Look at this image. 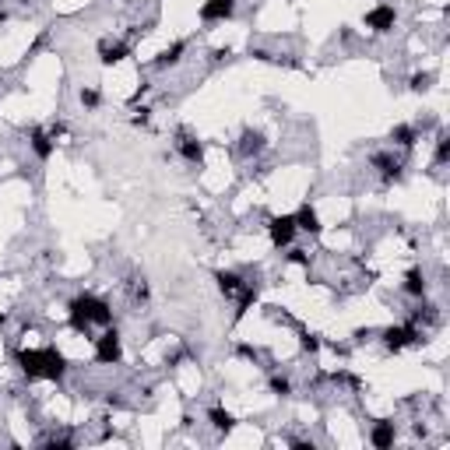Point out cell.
Returning a JSON list of instances; mask_svg holds the SVG:
<instances>
[{
    "instance_id": "13",
    "label": "cell",
    "mask_w": 450,
    "mask_h": 450,
    "mask_svg": "<svg viewBox=\"0 0 450 450\" xmlns=\"http://www.w3.org/2000/svg\"><path fill=\"white\" fill-rule=\"evenodd\" d=\"M295 218V229L299 233H310V236H320V229H323V225H320V215H317V208L306 201V204H299V211L292 215Z\"/></svg>"
},
{
    "instance_id": "36",
    "label": "cell",
    "mask_w": 450,
    "mask_h": 450,
    "mask_svg": "<svg viewBox=\"0 0 450 450\" xmlns=\"http://www.w3.org/2000/svg\"><path fill=\"white\" fill-rule=\"evenodd\" d=\"M4 21H8V14H4V11H0V25H4Z\"/></svg>"
},
{
    "instance_id": "16",
    "label": "cell",
    "mask_w": 450,
    "mask_h": 450,
    "mask_svg": "<svg viewBox=\"0 0 450 450\" xmlns=\"http://www.w3.org/2000/svg\"><path fill=\"white\" fill-rule=\"evenodd\" d=\"M64 373H67L64 352H57V348L49 345V348H46V377H42V380H64Z\"/></svg>"
},
{
    "instance_id": "22",
    "label": "cell",
    "mask_w": 450,
    "mask_h": 450,
    "mask_svg": "<svg viewBox=\"0 0 450 450\" xmlns=\"http://www.w3.org/2000/svg\"><path fill=\"white\" fill-rule=\"evenodd\" d=\"M131 299H134V306H144L148 299H152V289H148L144 274H141V278H131Z\"/></svg>"
},
{
    "instance_id": "27",
    "label": "cell",
    "mask_w": 450,
    "mask_h": 450,
    "mask_svg": "<svg viewBox=\"0 0 450 450\" xmlns=\"http://www.w3.org/2000/svg\"><path fill=\"white\" fill-rule=\"evenodd\" d=\"M78 103H81L85 109H95L98 103H103V95H98V88H81V92H78Z\"/></svg>"
},
{
    "instance_id": "35",
    "label": "cell",
    "mask_w": 450,
    "mask_h": 450,
    "mask_svg": "<svg viewBox=\"0 0 450 450\" xmlns=\"http://www.w3.org/2000/svg\"><path fill=\"white\" fill-rule=\"evenodd\" d=\"M8 320H11V317H8L4 310H0V331H4V328H8Z\"/></svg>"
},
{
    "instance_id": "14",
    "label": "cell",
    "mask_w": 450,
    "mask_h": 450,
    "mask_svg": "<svg viewBox=\"0 0 450 450\" xmlns=\"http://www.w3.org/2000/svg\"><path fill=\"white\" fill-rule=\"evenodd\" d=\"M264 148H267V141H264V134H261V131L246 127V131L239 134V155H243V159H254V155H261Z\"/></svg>"
},
{
    "instance_id": "19",
    "label": "cell",
    "mask_w": 450,
    "mask_h": 450,
    "mask_svg": "<svg viewBox=\"0 0 450 450\" xmlns=\"http://www.w3.org/2000/svg\"><path fill=\"white\" fill-rule=\"evenodd\" d=\"M208 422H211L218 433H233V429H236V415H233V412H225L222 405L208 408Z\"/></svg>"
},
{
    "instance_id": "9",
    "label": "cell",
    "mask_w": 450,
    "mask_h": 450,
    "mask_svg": "<svg viewBox=\"0 0 450 450\" xmlns=\"http://www.w3.org/2000/svg\"><path fill=\"white\" fill-rule=\"evenodd\" d=\"M236 14V0H204L201 4V21L215 25V21H229Z\"/></svg>"
},
{
    "instance_id": "1",
    "label": "cell",
    "mask_w": 450,
    "mask_h": 450,
    "mask_svg": "<svg viewBox=\"0 0 450 450\" xmlns=\"http://www.w3.org/2000/svg\"><path fill=\"white\" fill-rule=\"evenodd\" d=\"M92 345H95V362H98V366H116V362L123 359L120 331L113 328V323H109V328L98 334V338H92Z\"/></svg>"
},
{
    "instance_id": "2",
    "label": "cell",
    "mask_w": 450,
    "mask_h": 450,
    "mask_svg": "<svg viewBox=\"0 0 450 450\" xmlns=\"http://www.w3.org/2000/svg\"><path fill=\"white\" fill-rule=\"evenodd\" d=\"M380 341H384V348L387 352H405L408 345H419L422 341V331L415 328V323H397V328H384L380 331Z\"/></svg>"
},
{
    "instance_id": "30",
    "label": "cell",
    "mask_w": 450,
    "mask_h": 450,
    "mask_svg": "<svg viewBox=\"0 0 450 450\" xmlns=\"http://www.w3.org/2000/svg\"><path fill=\"white\" fill-rule=\"evenodd\" d=\"M46 447H53V450H70L74 440H70V436H53V440H46Z\"/></svg>"
},
{
    "instance_id": "7",
    "label": "cell",
    "mask_w": 450,
    "mask_h": 450,
    "mask_svg": "<svg viewBox=\"0 0 450 450\" xmlns=\"http://www.w3.org/2000/svg\"><path fill=\"white\" fill-rule=\"evenodd\" d=\"M369 162H373V169H380L384 183H401V180H405V162H401V159H394V155H387V152H377Z\"/></svg>"
},
{
    "instance_id": "23",
    "label": "cell",
    "mask_w": 450,
    "mask_h": 450,
    "mask_svg": "<svg viewBox=\"0 0 450 450\" xmlns=\"http://www.w3.org/2000/svg\"><path fill=\"white\" fill-rule=\"evenodd\" d=\"M433 162H436V166H447V162H450V134H447V131L436 134V155H433Z\"/></svg>"
},
{
    "instance_id": "4",
    "label": "cell",
    "mask_w": 450,
    "mask_h": 450,
    "mask_svg": "<svg viewBox=\"0 0 450 450\" xmlns=\"http://www.w3.org/2000/svg\"><path fill=\"white\" fill-rule=\"evenodd\" d=\"M14 362L29 380L46 377V348H21V352H14Z\"/></svg>"
},
{
    "instance_id": "38",
    "label": "cell",
    "mask_w": 450,
    "mask_h": 450,
    "mask_svg": "<svg viewBox=\"0 0 450 450\" xmlns=\"http://www.w3.org/2000/svg\"><path fill=\"white\" fill-rule=\"evenodd\" d=\"M0 81H4V74H0Z\"/></svg>"
},
{
    "instance_id": "28",
    "label": "cell",
    "mask_w": 450,
    "mask_h": 450,
    "mask_svg": "<svg viewBox=\"0 0 450 450\" xmlns=\"http://www.w3.org/2000/svg\"><path fill=\"white\" fill-rule=\"evenodd\" d=\"M131 123H134V127H148V123H152V109H148V106H141V109H134V116H131Z\"/></svg>"
},
{
    "instance_id": "37",
    "label": "cell",
    "mask_w": 450,
    "mask_h": 450,
    "mask_svg": "<svg viewBox=\"0 0 450 450\" xmlns=\"http://www.w3.org/2000/svg\"><path fill=\"white\" fill-rule=\"evenodd\" d=\"M18 4H32V0H18Z\"/></svg>"
},
{
    "instance_id": "3",
    "label": "cell",
    "mask_w": 450,
    "mask_h": 450,
    "mask_svg": "<svg viewBox=\"0 0 450 450\" xmlns=\"http://www.w3.org/2000/svg\"><path fill=\"white\" fill-rule=\"evenodd\" d=\"M295 233H299V229H295V218H292V215H274V218L267 222V239H271L274 250L292 246Z\"/></svg>"
},
{
    "instance_id": "29",
    "label": "cell",
    "mask_w": 450,
    "mask_h": 450,
    "mask_svg": "<svg viewBox=\"0 0 450 450\" xmlns=\"http://www.w3.org/2000/svg\"><path fill=\"white\" fill-rule=\"evenodd\" d=\"M289 264H299V267H310V254H306V250H289Z\"/></svg>"
},
{
    "instance_id": "24",
    "label": "cell",
    "mask_w": 450,
    "mask_h": 450,
    "mask_svg": "<svg viewBox=\"0 0 450 450\" xmlns=\"http://www.w3.org/2000/svg\"><path fill=\"white\" fill-rule=\"evenodd\" d=\"M267 387H271V394H278V397H289V394H292V380L282 377V373H271Z\"/></svg>"
},
{
    "instance_id": "6",
    "label": "cell",
    "mask_w": 450,
    "mask_h": 450,
    "mask_svg": "<svg viewBox=\"0 0 450 450\" xmlns=\"http://www.w3.org/2000/svg\"><path fill=\"white\" fill-rule=\"evenodd\" d=\"M74 299L81 303V310L88 313L92 323H98V328H109V323H113V310H109L106 299H98V295H92V292H81V295H74Z\"/></svg>"
},
{
    "instance_id": "34",
    "label": "cell",
    "mask_w": 450,
    "mask_h": 450,
    "mask_svg": "<svg viewBox=\"0 0 450 450\" xmlns=\"http://www.w3.org/2000/svg\"><path fill=\"white\" fill-rule=\"evenodd\" d=\"M225 57H229V49H215V53H211V60H215V64H222Z\"/></svg>"
},
{
    "instance_id": "18",
    "label": "cell",
    "mask_w": 450,
    "mask_h": 450,
    "mask_svg": "<svg viewBox=\"0 0 450 450\" xmlns=\"http://www.w3.org/2000/svg\"><path fill=\"white\" fill-rule=\"evenodd\" d=\"M183 53H187V39H176L169 49H162V53L155 57V67H176L183 60Z\"/></svg>"
},
{
    "instance_id": "10",
    "label": "cell",
    "mask_w": 450,
    "mask_h": 450,
    "mask_svg": "<svg viewBox=\"0 0 450 450\" xmlns=\"http://www.w3.org/2000/svg\"><path fill=\"white\" fill-rule=\"evenodd\" d=\"M394 440H397V429H394L391 419H380V422H373V426H369V443L377 447V450H391Z\"/></svg>"
},
{
    "instance_id": "17",
    "label": "cell",
    "mask_w": 450,
    "mask_h": 450,
    "mask_svg": "<svg viewBox=\"0 0 450 450\" xmlns=\"http://www.w3.org/2000/svg\"><path fill=\"white\" fill-rule=\"evenodd\" d=\"M401 289L408 292V295H415V299H422L429 292V282H426V271L422 267H412L408 274H405V282H401Z\"/></svg>"
},
{
    "instance_id": "5",
    "label": "cell",
    "mask_w": 450,
    "mask_h": 450,
    "mask_svg": "<svg viewBox=\"0 0 450 450\" xmlns=\"http://www.w3.org/2000/svg\"><path fill=\"white\" fill-rule=\"evenodd\" d=\"M362 25L373 32V36H387L394 25H397V11L391 8V4H377L373 11H366V18H362Z\"/></svg>"
},
{
    "instance_id": "15",
    "label": "cell",
    "mask_w": 450,
    "mask_h": 450,
    "mask_svg": "<svg viewBox=\"0 0 450 450\" xmlns=\"http://www.w3.org/2000/svg\"><path fill=\"white\" fill-rule=\"evenodd\" d=\"M215 282H218V292H222L225 299H236L239 289H243L239 271H215Z\"/></svg>"
},
{
    "instance_id": "20",
    "label": "cell",
    "mask_w": 450,
    "mask_h": 450,
    "mask_svg": "<svg viewBox=\"0 0 450 450\" xmlns=\"http://www.w3.org/2000/svg\"><path fill=\"white\" fill-rule=\"evenodd\" d=\"M391 141H394L397 148H405V152H408V148H415V141H419V131L412 127V123H397V127L391 131Z\"/></svg>"
},
{
    "instance_id": "11",
    "label": "cell",
    "mask_w": 450,
    "mask_h": 450,
    "mask_svg": "<svg viewBox=\"0 0 450 450\" xmlns=\"http://www.w3.org/2000/svg\"><path fill=\"white\" fill-rule=\"evenodd\" d=\"M127 57H131V42H109V39L98 42V64L103 67H113V64L127 60Z\"/></svg>"
},
{
    "instance_id": "31",
    "label": "cell",
    "mask_w": 450,
    "mask_h": 450,
    "mask_svg": "<svg viewBox=\"0 0 450 450\" xmlns=\"http://www.w3.org/2000/svg\"><path fill=\"white\" fill-rule=\"evenodd\" d=\"M64 134H67L64 123H53V127H49V137H53V141H57V137H64Z\"/></svg>"
},
{
    "instance_id": "21",
    "label": "cell",
    "mask_w": 450,
    "mask_h": 450,
    "mask_svg": "<svg viewBox=\"0 0 450 450\" xmlns=\"http://www.w3.org/2000/svg\"><path fill=\"white\" fill-rule=\"evenodd\" d=\"M257 303V285H243L239 289V303H236V320H243L246 317V310Z\"/></svg>"
},
{
    "instance_id": "25",
    "label": "cell",
    "mask_w": 450,
    "mask_h": 450,
    "mask_svg": "<svg viewBox=\"0 0 450 450\" xmlns=\"http://www.w3.org/2000/svg\"><path fill=\"white\" fill-rule=\"evenodd\" d=\"M320 345H323L320 334H313V331H299V348H303V352L313 356V352H320Z\"/></svg>"
},
{
    "instance_id": "26",
    "label": "cell",
    "mask_w": 450,
    "mask_h": 450,
    "mask_svg": "<svg viewBox=\"0 0 450 450\" xmlns=\"http://www.w3.org/2000/svg\"><path fill=\"white\" fill-rule=\"evenodd\" d=\"M408 88H412V92H429V88H433V74H429V70H419V74H412Z\"/></svg>"
},
{
    "instance_id": "12",
    "label": "cell",
    "mask_w": 450,
    "mask_h": 450,
    "mask_svg": "<svg viewBox=\"0 0 450 450\" xmlns=\"http://www.w3.org/2000/svg\"><path fill=\"white\" fill-rule=\"evenodd\" d=\"M29 144H32V155H36L39 162H49V159H53V148H57V141L49 137V131H42V127H32V134H29Z\"/></svg>"
},
{
    "instance_id": "33",
    "label": "cell",
    "mask_w": 450,
    "mask_h": 450,
    "mask_svg": "<svg viewBox=\"0 0 450 450\" xmlns=\"http://www.w3.org/2000/svg\"><path fill=\"white\" fill-rule=\"evenodd\" d=\"M292 447H295V450H313V443H310V440H292Z\"/></svg>"
},
{
    "instance_id": "32",
    "label": "cell",
    "mask_w": 450,
    "mask_h": 450,
    "mask_svg": "<svg viewBox=\"0 0 450 450\" xmlns=\"http://www.w3.org/2000/svg\"><path fill=\"white\" fill-rule=\"evenodd\" d=\"M236 352H239V356H246V359H257V348H250V345H239Z\"/></svg>"
},
{
    "instance_id": "8",
    "label": "cell",
    "mask_w": 450,
    "mask_h": 450,
    "mask_svg": "<svg viewBox=\"0 0 450 450\" xmlns=\"http://www.w3.org/2000/svg\"><path fill=\"white\" fill-rule=\"evenodd\" d=\"M176 152H180V159L190 162V166H201V162H204V144H201V137L190 134V131H180V137H176Z\"/></svg>"
}]
</instances>
